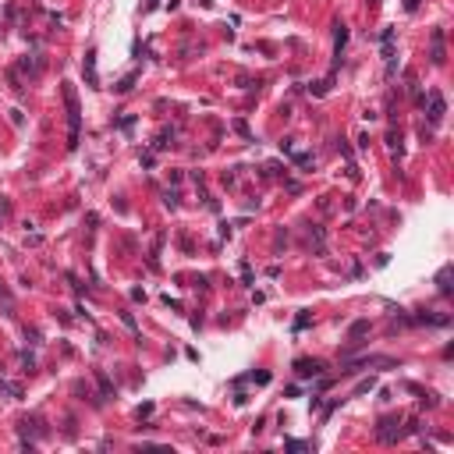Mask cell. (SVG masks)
<instances>
[{"mask_svg":"<svg viewBox=\"0 0 454 454\" xmlns=\"http://www.w3.org/2000/svg\"><path fill=\"white\" fill-rule=\"evenodd\" d=\"M96 383H100V394L103 397H114V383H110V376L103 373V369H96Z\"/></svg>","mask_w":454,"mask_h":454,"instance_id":"8fae6325","label":"cell"},{"mask_svg":"<svg viewBox=\"0 0 454 454\" xmlns=\"http://www.w3.org/2000/svg\"><path fill=\"white\" fill-rule=\"evenodd\" d=\"M178 199H181L178 192H163V206H171V210H178Z\"/></svg>","mask_w":454,"mask_h":454,"instance_id":"9a60e30c","label":"cell"},{"mask_svg":"<svg viewBox=\"0 0 454 454\" xmlns=\"http://www.w3.org/2000/svg\"><path fill=\"white\" fill-rule=\"evenodd\" d=\"M0 394H11V397H22V387L8 383V380H0Z\"/></svg>","mask_w":454,"mask_h":454,"instance_id":"5bb4252c","label":"cell"},{"mask_svg":"<svg viewBox=\"0 0 454 454\" xmlns=\"http://www.w3.org/2000/svg\"><path fill=\"white\" fill-rule=\"evenodd\" d=\"M132 86H135V75H128V78H121V82H117V93H128Z\"/></svg>","mask_w":454,"mask_h":454,"instance_id":"e0dca14e","label":"cell"},{"mask_svg":"<svg viewBox=\"0 0 454 454\" xmlns=\"http://www.w3.org/2000/svg\"><path fill=\"white\" fill-rule=\"evenodd\" d=\"M0 305H4V312H8V316L15 312V295L4 287V280H0Z\"/></svg>","mask_w":454,"mask_h":454,"instance_id":"7c38bea8","label":"cell"},{"mask_svg":"<svg viewBox=\"0 0 454 454\" xmlns=\"http://www.w3.org/2000/svg\"><path fill=\"white\" fill-rule=\"evenodd\" d=\"M323 369H326V365H323L319 358H298V362H295V373H298L302 380H305V376H323Z\"/></svg>","mask_w":454,"mask_h":454,"instance_id":"277c9868","label":"cell"},{"mask_svg":"<svg viewBox=\"0 0 454 454\" xmlns=\"http://www.w3.org/2000/svg\"><path fill=\"white\" fill-rule=\"evenodd\" d=\"M344 43H348V25H344V22H337V25H334V54H337L334 68L341 64V50H344Z\"/></svg>","mask_w":454,"mask_h":454,"instance_id":"52a82bcc","label":"cell"},{"mask_svg":"<svg viewBox=\"0 0 454 454\" xmlns=\"http://www.w3.org/2000/svg\"><path fill=\"white\" fill-rule=\"evenodd\" d=\"M429 61L440 68L447 61V47H443V29H433L429 32Z\"/></svg>","mask_w":454,"mask_h":454,"instance_id":"3957f363","label":"cell"},{"mask_svg":"<svg viewBox=\"0 0 454 454\" xmlns=\"http://www.w3.org/2000/svg\"><path fill=\"white\" fill-rule=\"evenodd\" d=\"M348 334H351V341L365 337V334H369V319H358V323H351V330H348Z\"/></svg>","mask_w":454,"mask_h":454,"instance_id":"4fadbf2b","label":"cell"},{"mask_svg":"<svg viewBox=\"0 0 454 454\" xmlns=\"http://www.w3.org/2000/svg\"><path fill=\"white\" fill-rule=\"evenodd\" d=\"M419 8V0H404V11H415Z\"/></svg>","mask_w":454,"mask_h":454,"instance_id":"7402d4cb","label":"cell"},{"mask_svg":"<svg viewBox=\"0 0 454 454\" xmlns=\"http://www.w3.org/2000/svg\"><path fill=\"white\" fill-rule=\"evenodd\" d=\"M415 323H429V326H447V323H450V316H436V312H419V316H415Z\"/></svg>","mask_w":454,"mask_h":454,"instance_id":"30bf717a","label":"cell"},{"mask_svg":"<svg viewBox=\"0 0 454 454\" xmlns=\"http://www.w3.org/2000/svg\"><path fill=\"white\" fill-rule=\"evenodd\" d=\"M450 273H454V266H443V270L436 273V291H440V295H450Z\"/></svg>","mask_w":454,"mask_h":454,"instance_id":"9c48e42d","label":"cell"},{"mask_svg":"<svg viewBox=\"0 0 454 454\" xmlns=\"http://www.w3.org/2000/svg\"><path fill=\"white\" fill-rule=\"evenodd\" d=\"M426 103H429V125L436 128L440 121H443V114H447V100H443L440 89H429V93H426Z\"/></svg>","mask_w":454,"mask_h":454,"instance_id":"7a4b0ae2","label":"cell"},{"mask_svg":"<svg viewBox=\"0 0 454 454\" xmlns=\"http://www.w3.org/2000/svg\"><path fill=\"white\" fill-rule=\"evenodd\" d=\"M397 422H401V419H383V422H380V429H376V436H380L383 443H394V440L401 436V429H397Z\"/></svg>","mask_w":454,"mask_h":454,"instance_id":"5b68a950","label":"cell"},{"mask_svg":"<svg viewBox=\"0 0 454 454\" xmlns=\"http://www.w3.org/2000/svg\"><path fill=\"white\" fill-rule=\"evenodd\" d=\"M305 447H309L305 440H287V450H305Z\"/></svg>","mask_w":454,"mask_h":454,"instance_id":"ffe728a7","label":"cell"},{"mask_svg":"<svg viewBox=\"0 0 454 454\" xmlns=\"http://www.w3.org/2000/svg\"><path fill=\"white\" fill-rule=\"evenodd\" d=\"M397 142H401V135H397V132H394V128H390V132H387V146H390V149H397V153H401V146H397Z\"/></svg>","mask_w":454,"mask_h":454,"instance_id":"ac0fdd59","label":"cell"},{"mask_svg":"<svg viewBox=\"0 0 454 454\" xmlns=\"http://www.w3.org/2000/svg\"><path fill=\"white\" fill-rule=\"evenodd\" d=\"M249 380H256V383H259V387H263V383H270V373H252V376H249Z\"/></svg>","mask_w":454,"mask_h":454,"instance_id":"44dd1931","label":"cell"},{"mask_svg":"<svg viewBox=\"0 0 454 454\" xmlns=\"http://www.w3.org/2000/svg\"><path fill=\"white\" fill-rule=\"evenodd\" d=\"M295 163H298V167H309V163H312V156H309V153H298V156H295Z\"/></svg>","mask_w":454,"mask_h":454,"instance_id":"d6986e66","label":"cell"},{"mask_svg":"<svg viewBox=\"0 0 454 454\" xmlns=\"http://www.w3.org/2000/svg\"><path fill=\"white\" fill-rule=\"evenodd\" d=\"M153 8H156V0H149V4H146V11H153Z\"/></svg>","mask_w":454,"mask_h":454,"instance_id":"603a6c76","label":"cell"},{"mask_svg":"<svg viewBox=\"0 0 454 454\" xmlns=\"http://www.w3.org/2000/svg\"><path fill=\"white\" fill-rule=\"evenodd\" d=\"M18 68H22V71H29L32 78H39V75H43V57H39V54H29V57H22V64H18Z\"/></svg>","mask_w":454,"mask_h":454,"instance_id":"ba28073f","label":"cell"},{"mask_svg":"<svg viewBox=\"0 0 454 454\" xmlns=\"http://www.w3.org/2000/svg\"><path fill=\"white\" fill-rule=\"evenodd\" d=\"M373 387H376V380H373V376H369V380H362V383L355 387V394H369V390H373Z\"/></svg>","mask_w":454,"mask_h":454,"instance_id":"2e32d148","label":"cell"},{"mask_svg":"<svg viewBox=\"0 0 454 454\" xmlns=\"http://www.w3.org/2000/svg\"><path fill=\"white\" fill-rule=\"evenodd\" d=\"M64 103H68V149L78 146V128H82V110H78V96L75 86L64 82Z\"/></svg>","mask_w":454,"mask_h":454,"instance_id":"6da1fadb","label":"cell"},{"mask_svg":"<svg viewBox=\"0 0 454 454\" xmlns=\"http://www.w3.org/2000/svg\"><path fill=\"white\" fill-rule=\"evenodd\" d=\"M82 71H86V86H89V89H100V78H96V50L86 54V64H82Z\"/></svg>","mask_w":454,"mask_h":454,"instance_id":"8992f818","label":"cell"}]
</instances>
